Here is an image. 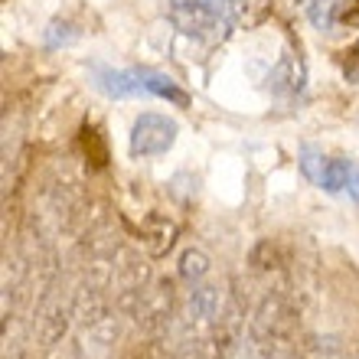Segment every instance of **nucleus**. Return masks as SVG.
<instances>
[{"label":"nucleus","instance_id":"2","mask_svg":"<svg viewBox=\"0 0 359 359\" xmlns=\"http://www.w3.org/2000/svg\"><path fill=\"white\" fill-rule=\"evenodd\" d=\"M167 20L183 36L206 43V46H219L232 29V20L212 0H173L167 7Z\"/></svg>","mask_w":359,"mask_h":359},{"label":"nucleus","instance_id":"13","mask_svg":"<svg viewBox=\"0 0 359 359\" xmlns=\"http://www.w3.org/2000/svg\"><path fill=\"white\" fill-rule=\"evenodd\" d=\"M323 163H327V157L323 154H317L313 147H304L301 151V170H304V177L307 180H320V173H323Z\"/></svg>","mask_w":359,"mask_h":359},{"label":"nucleus","instance_id":"16","mask_svg":"<svg viewBox=\"0 0 359 359\" xmlns=\"http://www.w3.org/2000/svg\"><path fill=\"white\" fill-rule=\"evenodd\" d=\"M346 193H350V196H353V203H356V206H359V167H356V170H353V177H350V187H346Z\"/></svg>","mask_w":359,"mask_h":359},{"label":"nucleus","instance_id":"11","mask_svg":"<svg viewBox=\"0 0 359 359\" xmlns=\"http://www.w3.org/2000/svg\"><path fill=\"white\" fill-rule=\"evenodd\" d=\"M353 170H356V163L353 161H330V157H327L323 173H320V180H317V187L327 189V193H340V189L350 187Z\"/></svg>","mask_w":359,"mask_h":359},{"label":"nucleus","instance_id":"1","mask_svg":"<svg viewBox=\"0 0 359 359\" xmlns=\"http://www.w3.org/2000/svg\"><path fill=\"white\" fill-rule=\"evenodd\" d=\"M294 330H297V313L287 294L281 291H268L248 317V340L274 359H284V353L291 350Z\"/></svg>","mask_w":359,"mask_h":359},{"label":"nucleus","instance_id":"9","mask_svg":"<svg viewBox=\"0 0 359 359\" xmlns=\"http://www.w3.org/2000/svg\"><path fill=\"white\" fill-rule=\"evenodd\" d=\"M238 27H258L271 13V0H212Z\"/></svg>","mask_w":359,"mask_h":359},{"label":"nucleus","instance_id":"4","mask_svg":"<svg viewBox=\"0 0 359 359\" xmlns=\"http://www.w3.org/2000/svg\"><path fill=\"white\" fill-rule=\"evenodd\" d=\"M177 131H180L177 121L167 118V114H154V111L141 114L131 128V154L134 157H141V161H147V157H161V154H167L173 147Z\"/></svg>","mask_w":359,"mask_h":359},{"label":"nucleus","instance_id":"12","mask_svg":"<svg viewBox=\"0 0 359 359\" xmlns=\"http://www.w3.org/2000/svg\"><path fill=\"white\" fill-rule=\"evenodd\" d=\"M209 274V258L206 252H199V248H187L183 255H180V278L189 284H199L203 278Z\"/></svg>","mask_w":359,"mask_h":359},{"label":"nucleus","instance_id":"10","mask_svg":"<svg viewBox=\"0 0 359 359\" xmlns=\"http://www.w3.org/2000/svg\"><path fill=\"white\" fill-rule=\"evenodd\" d=\"M173 238H177V226L167 222L163 216H151L147 219V226H144V245L151 255H163V252H170Z\"/></svg>","mask_w":359,"mask_h":359},{"label":"nucleus","instance_id":"15","mask_svg":"<svg viewBox=\"0 0 359 359\" xmlns=\"http://www.w3.org/2000/svg\"><path fill=\"white\" fill-rule=\"evenodd\" d=\"M343 76L359 86V43L350 49V53H346V62H343Z\"/></svg>","mask_w":359,"mask_h":359},{"label":"nucleus","instance_id":"14","mask_svg":"<svg viewBox=\"0 0 359 359\" xmlns=\"http://www.w3.org/2000/svg\"><path fill=\"white\" fill-rule=\"evenodd\" d=\"M226 359H274V356H268L265 350H258L252 340H242V343H236V350L229 353Z\"/></svg>","mask_w":359,"mask_h":359},{"label":"nucleus","instance_id":"3","mask_svg":"<svg viewBox=\"0 0 359 359\" xmlns=\"http://www.w3.org/2000/svg\"><path fill=\"white\" fill-rule=\"evenodd\" d=\"M118 307H121L128 317H131L141 330L147 333H157L163 330L167 323L173 320V284L170 281H147L144 287H137V291L124 294V297H118Z\"/></svg>","mask_w":359,"mask_h":359},{"label":"nucleus","instance_id":"7","mask_svg":"<svg viewBox=\"0 0 359 359\" xmlns=\"http://www.w3.org/2000/svg\"><path fill=\"white\" fill-rule=\"evenodd\" d=\"M268 88L274 95H294L304 88V62L294 53H284L278 66L268 72Z\"/></svg>","mask_w":359,"mask_h":359},{"label":"nucleus","instance_id":"5","mask_svg":"<svg viewBox=\"0 0 359 359\" xmlns=\"http://www.w3.org/2000/svg\"><path fill=\"white\" fill-rule=\"evenodd\" d=\"M307 17L323 33H337L346 23H359V0H311L307 4Z\"/></svg>","mask_w":359,"mask_h":359},{"label":"nucleus","instance_id":"8","mask_svg":"<svg viewBox=\"0 0 359 359\" xmlns=\"http://www.w3.org/2000/svg\"><path fill=\"white\" fill-rule=\"evenodd\" d=\"M134 72H137V79H141V86H144V92H147V95H154V98H163V102L177 104V108H187V104H189V95L183 92V88H180L170 76H163V72H157V69H147V66L134 69Z\"/></svg>","mask_w":359,"mask_h":359},{"label":"nucleus","instance_id":"6","mask_svg":"<svg viewBox=\"0 0 359 359\" xmlns=\"http://www.w3.org/2000/svg\"><path fill=\"white\" fill-rule=\"evenodd\" d=\"M88 72H92V86L102 95H108V98H134V95H147L134 69L128 72V69H111V66H104V62H92Z\"/></svg>","mask_w":359,"mask_h":359}]
</instances>
